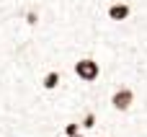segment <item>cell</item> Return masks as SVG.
<instances>
[{"label": "cell", "instance_id": "obj_1", "mask_svg": "<svg viewBox=\"0 0 147 137\" xmlns=\"http://www.w3.org/2000/svg\"><path fill=\"white\" fill-rule=\"evenodd\" d=\"M116 28H119V26H116ZM121 34H124V26H121ZM16 41H18V31H0V49H10ZM13 67H16L18 78H21L23 83H28V85H39V83H34L36 67H31V65L26 62V57H23V39H21V44H18L16 54H13ZM101 80H106L111 88L134 83V67H132V54H129L127 34H124V62H121V70H119V73H106V70H103Z\"/></svg>", "mask_w": 147, "mask_h": 137}, {"label": "cell", "instance_id": "obj_2", "mask_svg": "<svg viewBox=\"0 0 147 137\" xmlns=\"http://www.w3.org/2000/svg\"><path fill=\"white\" fill-rule=\"evenodd\" d=\"M72 75L78 78V83H85V85H96L103 75V65L90 57V54H83L78 60H72Z\"/></svg>", "mask_w": 147, "mask_h": 137}, {"label": "cell", "instance_id": "obj_3", "mask_svg": "<svg viewBox=\"0 0 147 137\" xmlns=\"http://www.w3.org/2000/svg\"><path fill=\"white\" fill-rule=\"evenodd\" d=\"M134 104H137V91L132 85H116L109 96V106L116 114H129L134 109Z\"/></svg>", "mask_w": 147, "mask_h": 137}, {"label": "cell", "instance_id": "obj_4", "mask_svg": "<svg viewBox=\"0 0 147 137\" xmlns=\"http://www.w3.org/2000/svg\"><path fill=\"white\" fill-rule=\"evenodd\" d=\"M106 18H109L111 23H124V21H129V18H132V5H129L127 0H114V3H109Z\"/></svg>", "mask_w": 147, "mask_h": 137}, {"label": "cell", "instance_id": "obj_5", "mask_svg": "<svg viewBox=\"0 0 147 137\" xmlns=\"http://www.w3.org/2000/svg\"><path fill=\"white\" fill-rule=\"evenodd\" d=\"M39 85H41V91H44V93H54V91L62 85V70H59V67H49V70L41 75Z\"/></svg>", "mask_w": 147, "mask_h": 137}, {"label": "cell", "instance_id": "obj_6", "mask_svg": "<svg viewBox=\"0 0 147 137\" xmlns=\"http://www.w3.org/2000/svg\"><path fill=\"white\" fill-rule=\"evenodd\" d=\"M98 127V111L96 109H88L83 117H80V130L83 132H90V130H96Z\"/></svg>", "mask_w": 147, "mask_h": 137}, {"label": "cell", "instance_id": "obj_7", "mask_svg": "<svg viewBox=\"0 0 147 137\" xmlns=\"http://www.w3.org/2000/svg\"><path fill=\"white\" fill-rule=\"evenodd\" d=\"M78 132H83L80 130V119H67L62 124V135H78Z\"/></svg>", "mask_w": 147, "mask_h": 137}, {"label": "cell", "instance_id": "obj_8", "mask_svg": "<svg viewBox=\"0 0 147 137\" xmlns=\"http://www.w3.org/2000/svg\"><path fill=\"white\" fill-rule=\"evenodd\" d=\"M62 137H85V132H78V135H62Z\"/></svg>", "mask_w": 147, "mask_h": 137}, {"label": "cell", "instance_id": "obj_9", "mask_svg": "<svg viewBox=\"0 0 147 137\" xmlns=\"http://www.w3.org/2000/svg\"><path fill=\"white\" fill-rule=\"evenodd\" d=\"M96 137H111V135H96Z\"/></svg>", "mask_w": 147, "mask_h": 137}, {"label": "cell", "instance_id": "obj_10", "mask_svg": "<svg viewBox=\"0 0 147 137\" xmlns=\"http://www.w3.org/2000/svg\"><path fill=\"white\" fill-rule=\"evenodd\" d=\"M0 137H3V135H0Z\"/></svg>", "mask_w": 147, "mask_h": 137}]
</instances>
